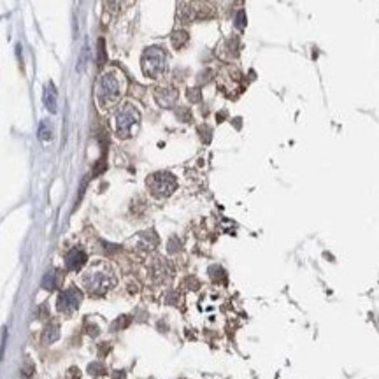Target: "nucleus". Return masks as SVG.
<instances>
[{
    "instance_id": "obj_9",
    "label": "nucleus",
    "mask_w": 379,
    "mask_h": 379,
    "mask_svg": "<svg viewBox=\"0 0 379 379\" xmlns=\"http://www.w3.org/2000/svg\"><path fill=\"white\" fill-rule=\"evenodd\" d=\"M171 276H172V269H171V265L167 264V260H163V258H156L155 264L151 265L153 279L158 281V283H163V281L169 279Z\"/></svg>"
},
{
    "instance_id": "obj_3",
    "label": "nucleus",
    "mask_w": 379,
    "mask_h": 379,
    "mask_svg": "<svg viewBox=\"0 0 379 379\" xmlns=\"http://www.w3.org/2000/svg\"><path fill=\"white\" fill-rule=\"evenodd\" d=\"M139 121H141V114H139L137 107L134 104H123L116 112V134L121 139L132 137L136 132Z\"/></svg>"
},
{
    "instance_id": "obj_13",
    "label": "nucleus",
    "mask_w": 379,
    "mask_h": 379,
    "mask_svg": "<svg viewBox=\"0 0 379 379\" xmlns=\"http://www.w3.org/2000/svg\"><path fill=\"white\" fill-rule=\"evenodd\" d=\"M58 337H60V325L58 323H50L44 328V332H43V344H53L55 341H58Z\"/></svg>"
},
{
    "instance_id": "obj_16",
    "label": "nucleus",
    "mask_w": 379,
    "mask_h": 379,
    "mask_svg": "<svg viewBox=\"0 0 379 379\" xmlns=\"http://www.w3.org/2000/svg\"><path fill=\"white\" fill-rule=\"evenodd\" d=\"M88 44L85 43V48H82V55L79 58V63H77V70H82L86 67V60H88Z\"/></svg>"
},
{
    "instance_id": "obj_17",
    "label": "nucleus",
    "mask_w": 379,
    "mask_h": 379,
    "mask_svg": "<svg viewBox=\"0 0 379 379\" xmlns=\"http://www.w3.org/2000/svg\"><path fill=\"white\" fill-rule=\"evenodd\" d=\"M130 323V318L129 316H121L119 320H116L114 323H112V330H119V328H125L127 325Z\"/></svg>"
},
{
    "instance_id": "obj_15",
    "label": "nucleus",
    "mask_w": 379,
    "mask_h": 379,
    "mask_svg": "<svg viewBox=\"0 0 379 379\" xmlns=\"http://www.w3.org/2000/svg\"><path fill=\"white\" fill-rule=\"evenodd\" d=\"M51 137H53V132H51L50 125H48V121H43L39 125V139L46 142V141H50Z\"/></svg>"
},
{
    "instance_id": "obj_11",
    "label": "nucleus",
    "mask_w": 379,
    "mask_h": 379,
    "mask_svg": "<svg viewBox=\"0 0 379 379\" xmlns=\"http://www.w3.org/2000/svg\"><path fill=\"white\" fill-rule=\"evenodd\" d=\"M60 283H62V272L56 271V269L50 271L43 277V288H46V290H50V291L56 290V288L60 286Z\"/></svg>"
},
{
    "instance_id": "obj_7",
    "label": "nucleus",
    "mask_w": 379,
    "mask_h": 379,
    "mask_svg": "<svg viewBox=\"0 0 379 379\" xmlns=\"http://www.w3.org/2000/svg\"><path fill=\"white\" fill-rule=\"evenodd\" d=\"M82 300V293L79 288L70 286L67 290H63L62 293L58 295V300H56V309L63 314H74L77 311Z\"/></svg>"
},
{
    "instance_id": "obj_22",
    "label": "nucleus",
    "mask_w": 379,
    "mask_h": 379,
    "mask_svg": "<svg viewBox=\"0 0 379 379\" xmlns=\"http://www.w3.org/2000/svg\"><path fill=\"white\" fill-rule=\"evenodd\" d=\"M99 50H100V53H99L100 63H104V58H106V55H104V40H100V43H99Z\"/></svg>"
},
{
    "instance_id": "obj_18",
    "label": "nucleus",
    "mask_w": 379,
    "mask_h": 379,
    "mask_svg": "<svg viewBox=\"0 0 379 379\" xmlns=\"http://www.w3.org/2000/svg\"><path fill=\"white\" fill-rule=\"evenodd\" d=\"M123 4H125V0H106L107 9H111L112 13H114V11H118L119 7L123 6Z\"/></svg>"
},
{
    "instance_id": "obj_5",
    "label": "nucleus",
    "mask_w": 379,
    "mask_h": 379,
    "mask_svg": "<svg viewBox=\"0 0 379 379\" xmlns=\"http://www.w3.org/2000/svg\"><path fill=\"white\" fill-rule=\"evenodd\" d=\"M148 188L151 191L153 197L156 198H165L172 195L178 188V181L171 172H155L148 178Z\"/></svg>"
},
{
    "instance_id": "obj_10",
    "label": "nucleus",
    "mask_w": 379,
    "mask_h": 379,
    "mask_svg": "<svg viewBox=\"0 0 379 379\" xmlns=\"http://www.w3.org/2000/svg\"><path fill=\"white\" fill-rule=\"evenodd\" d=\"M155 99L162 107H171V106H174L176 99H178V92H176L174 88H169V86L167 88H160V90H156Z\"/></svg>"
},
{
    "instance_id": "obj_4",
    "label": "nucleus",
    "mask_w": 379,
    "mask_h": 379,
    "mask_svg": "<svg viewBox=\"0 0 379 379\" xmlns=\"http://www.w3.org/2000/svg\"><path fill=\"white\" fill-rule=\"evenodd\" d=\"M142 70L148 77H158L167 67V55L162 48H148L142 55Z\"/></svg>"
},
{
    "instance_id": "obj_1",
    "label": "nucleus",
    "mask_w": 379,
    "mask_h": 379,
    "mask_svg": "<svg viewBox=\"0 0 379 379\" xmlns=\"http://www.w3.org/2000/svg\"><path fill=\"white\" fill-rule=\"evenodd\" d=\"M82 286L93 297H102L116 284V276L111 265L104 262H97L81 277Z\"/></svg>"
},
{
    "instance_id": "obj_6",
    "label": "nucleus",
    "mask_w": 379,
    "mask_h": 379,
    "mask_svg": "<svg viewBox=\"0 0 379 379\" xmlns=\"http://www.w3.org/2000/svg\"><path fill=\"white\" fill-rule=\"evenodd\" d=\"M213 11L209 6L198 2V0H179L178 4V16L181 21L190 23L195 20H202V18L211 16Z\"/></svg>"
},
{
    "instance_id": "obj_19",
    "label": "nucleus",
    "mask_w": 379,
    "mask_h": 379,
    "mask_svg": "<svg viewBox=\"0 0 379 379\" xmlns=\"http://www.w3.org/2000/svg\"><path fill=\"white\" fill-rule=\"evenodd\" d=\"M90 372H92V374H102V372H106V370H104V367L100 365V363H92V365H90Z\"/></svg>"
},
{
    "instance_id": "obj_21",
    "label": "nucleus",
    "mask_w": 379,
    "mask_h": 379,
    "mask_svg": "<svg viewBox=\"0 0 379 379\" xmlns=\"http://www.w3.org/2000/svg\"><path fill=\"white\" fill-rule=\"evenodd\" d=\"M32 372H33V365H32V363H28L27 369H23V376L30 377V376H32Z\"/></svg>"
},
{
    "instance_id": "obj_8",
    "label": "nucleus",
    "mask_w": 379,
    "mask_h": 379,
    "mask_svg": "<svg viewBox=\"0 0 379 379\" xmlns=\"http://www.w3.org/2000/svg\"><path fill=\"white\" fill-rule=\"evenodd\" d=\"M86 260H88V257H86L82 247H72L65 255V269L67 271H79L85 267Z\"/></svg>"
},
{
    "instance_id": "obj_2",
    "label": "nucleus",
    "mask_w": 379,
    "mask_h": 379,
    "mask_svg": "<svg viewBox=\"0 0 379 379\" xmlns=\"http://www.w3.org/2000/svg\"><path fill=\"white\" fill-rule=\"evenodd\" d=\"M121 93V79L114 70H109L100 76L97 82V100L100 107H111Z\"/></svg>"
},
{
    "instance_id": "obj_20",
    "label": "nucleus",
    "mask_w": 379,
    "mask_h": 379,
    "mask_svg": "<svg viewBox=\"0 0 379 379\" xmlns=\"http://www.w3.org/2000/svg\"><path fill=\"white\" fill-rule=\"evenodd\" d=\"M235 25H237L239 28H244V25H246V16H244L242 11L237 14V20H235Z\"/></svg>"
},
{
    "instance_id": "obj_14",
    "label": "nucleus",
    "mask_w": 379,
    "mask_h": 379,
    "mask_svg": "<svg viewBox=\"0 0 379 379\" xmlns=\"http://www.w3.org/2000/svg\"><path fill=\"white\" fill-rule=\"evenodd\" d=\"M186 43H188V33L183 32V30H179V32H176L172 35V44H174L176 50H181Z\"/></svg>"
},
{
    "instance_id": "obj_12",
    "label": "nucleus",
    "mask_w": 379,
    "mask_h": 379,
    "mask_svg": "<svg viewBox=\"0 0 379 379\" xmlns=\"http://www.w3.org/2000/svg\"><path fill=\"white\" fill-rule=\"evenodd\" d=\"M44 104L50 112H56V88L53 82H48L44 88Z\"/></svg>"
}]
</instances>
